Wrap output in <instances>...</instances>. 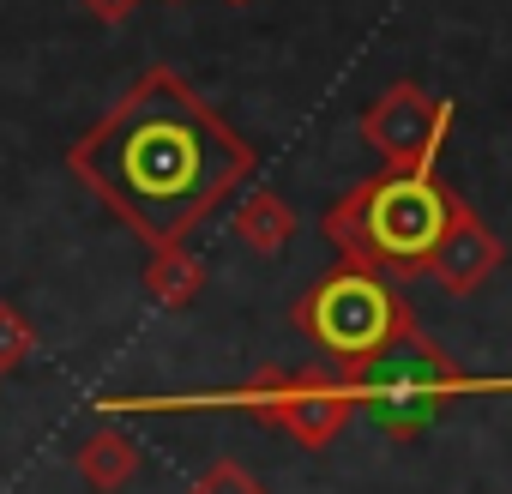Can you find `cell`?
Returning a JSON list of instances; mask_svg holds the SVG:
<instances>
[{"mask_svg": "<svg viewBox=\"0 0 512 494\" xmlns=\"http://www.w3.org/2000/svg\"><path fill=\"white\" fill-rule=\"evenodd\" d=\"M253 163V145L175 67H145L103 109V121L67 145L73 181L145 247L187 241L253 175Z\"/></svg>", "mask_w": 512, "mask_h": 494, "instance_id": "cell-1", "label": "cell"}, {"mask_svg": "<svg viewBox=\"0 0 512 494\" xmlns=\"http://www.w3.org/2000/svg\"><path fill=\"white\" fill-rule=\"evenodd\" d=\"M458 205L464 199L440 175L380 169V175L356 181L344 199L326 205L320 235L344 254V266H368L392 284H410V278H428V254L452 229Z\"/></svg>", "mask_w": 512, "mask_h": 494, "instance_id": "cell-2", "label": "cell"}, {"mask_svg": "<svg viewBox=\"0 0 512 494\" xmlns=\"http://www.w3.org/2000/svg\"><path fill=\"white\" fill-rule=\"evenodd\" d=\"M290 326L350 380L362 362H374L386 344H398L416 326V308H410L404 284H392L368 266H332L326 278H314L296 296Z\"/></svg>", "mask_w": 512, "mask_h": 494, "instance_id": "cell-3", "label": "cell"}, {"mask_svg": "<svg viewBox=\"0 0 512 494\" xmlns=\"http://www.w3.org/2000/svg\"><path fill=\"white\" fill-rule=\"evenodd\" d=\"M350 392H356V410L398 446L422 440L458 398H464V368L422 332L410 326L398 344H386L374 362H362L350 374Z\"/></svg>", "mask_w": 512, "mask_h": 494, "instance_id": "cell-4", "label": "cell"}, {"mask_svg": "<svg viewBox=\"0 0 512 494\" xmlns=\"http://www.w3.org/2000/svg\"><path fill=\"white\" fill-rule=\"evenodd\" d=\"M235 404L253 416L278 428L284 440L308 446V452H326L350 422H356V392L350 380L332 368V362H302V368H260L241 392Z\"/></svg>", "mask_w": 512, "mask_h": 494, "instance_id": "cell-5", "label": "cell"}, {"mask_svg": "<svg viewBox=\"0 0 512 494\" xmlns=\"http://www.w3.org/2000/svg\"><path fill=\"white\" fill-rule=\"evenodd\" d=\"M452 121H458V109H452L446 97H434V91L398 79L392 91H380V97L362 109L356 127H362V139L380 151L386 169H398V175H434V169H440V151H446V139H452Z\"/></svg>", "mask_w": 512, "mask_h": 494, "instance_id": "cell-6", "label": "cell"}, {"mask_svg": "<svg viewBox=\"0 0 512 494\" xmlns=\"http://www.w3.org/2000/svg\"><path fill=\"white\" fill-rule=\"evenodd\" d=\"M500 266H506V241H500L470 205H458L452 229L440 235V247L428 254V278H434L446 296H470V290H482Z\"/></svg>", "mask_w": 512, "mask_h": 494, "instance_id": "cell-7", "label": "cell"}, {"mask_svg": "<svg viewBox=\"0 0 512 494\" xmlns=\"http://www.w3.org/2000/svg\"><path fill=\"white\" fill-rule=\"evenodd\" d=\"M296 205L284 199V193H272V187H253L241 205H235V217H229V229H235V241L247 247V254H260V260H278L284 247L296 241Z\"/></svg>", "mask_w": 512, "mask_h": 494, "instance_id": "cell-8", "label": "cell"}, {"mask_svg": "<svg viewBox=\"0 0 512 494\" xmlns=\"http://www.w3.org/2000/svg\"><path fill=\"white\" fill-rule=\"evenodd\" d=\"M73 470H79V482H85L91 494H121V488L139 476V446H133V434H121V428H91V434L73 446Z\"/></svg>", "mask_w": 512, "mask_h": 494, "instance_id": "cell-9", "label": "cell"}, {"mask_svg": "<svg viewBox=\"0 0 512 494\" xmlns=\"http://www.w3.org/2000/svg\"><path fill=\"white\" fill-rule=\"evenodd\" d=\"M145 296L169 314L193 308L205 296V260L193 254L187 241H169V247H151V260H145Z\"/></svg>", "mask_w": 512, "mask_h": 494, "instance_id": "cell-10", "label": "cell"}, {"mask_svg": "<svg viewBox=\"0 0 512 494\" xmlns=\"http://www.w3.org/2000/svg\"><path fill=\"white\" fill-rule=\"evenodd\" d=\"M31 356H37V326L13 302H0V374H19Z\"/></svg>", "mask_w": 512, "mask_h": 494, "instance_id": "cell-11", "label": "cell"}, {"mask_svg": "<svg viewBox=\"0 0 512 494\" xmlns=\"http://www.w3.org/2000/svg\"><path fill=\"white\" fill-rule=\"evenodd\" d=\"M181 494H272L241 458H217L211 470H199V482H187Z\"/></svg>", "mask_w": 512, "mask_h": 494, "instance_id": "cell-12", "label": "cell"}, {"mask_svg": "<svg viewBox=\"0 0 512 494\" xmlns=\"http://www.w3.org/2000/svg\"><path fill=\"white\" fill-rule=\"evenodd\" d=\"M79 7L97 19V25H127L139 13V0H79Z\"/></svg>", "mask_w": 512, "mask_h": 494, "instance_id": "cell-13", "label": "cell"}, {"mask_svg": "<svg viewBox=\"0 0 512 494\" xmlns=\"http://www.w3.org/2000/svg\"><path fill=\"white\" fill-rule=\"evenodd\" d=\"M229 7H247V0H229Z\"/></svg>", "mask_w": 512, "mask_h": 494, "instance_id": "cell-14", "label": "cell"}, {"mask_svg": "<svg viewBox=\"0 0 512 494\" xmlns=\"http://www.w3.org/2000/svg\"><path fill=\"white\" fill-rule=\"evenodd\" d=\"M169 7H175V0H169Z\"/></svg>", "mask_w": 512, "mask_h": 494, "instance_id": "cell-15", "label": "cell"}]
</instances>
